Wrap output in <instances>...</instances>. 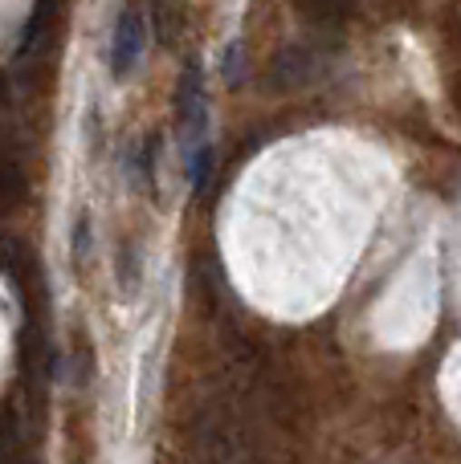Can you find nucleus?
<instances>
[{
    "label": "nucleus",
    "mask_w": 461,
    "mask_h": 464,
    "mask_svg": "<svg viewBox=\"0 0 461 464\" xmlns=\"http://www.w3.org/2000/svg\"><path fill=\"white\" fill-rule=\"evenodd\" d=\"M143 45H147V16L139 5H127L114 21V33H111V73L114 78H127L131 70L139 65L143 57Z\"/></svg>",
    "instance_id": "f257e3e1"
},
{
    "label": "nucleus",
    "mask_w": 461,
    "mask_h": 464,
    "mask_svg": "<svg viewBox=\"0 0 461 464\" xmlns=\"http://www.w3.org/2000/svg\"><path fill=\"white\" fill-rule=\"evenodd\" d=\"M315 53L310 49H302V45H286V49H278L274 53V62H270V70H266V82H270V90H302L310 78H315Z\"/></svg>",
    "instance_id": "f03ea898"
},
{
    "label": "nucleus",
    "mask_w": 461,
    "mask_h": 464,
    "mask_svg": "<svg viewBox=\"0 0 461 464\" xmlns=\"http://www.w3.org/2000/svg\"><path fill=\"white\" fill-rule=\"evenodd\" d=\"M176 119L184 122L188 135H201L204 127V73L201 62H184V73L176 82Z\"/></svg>",
    "instance_id": "7ed1b4c3"
},
{
    "label": "nucleus",
    "mask_w": 461,
    "mask_h": 464,
    "mask_svg": "<svg viewBox=\"0 0 461 464\" xmlns=\"http://www.w3.org/2000/svg\"><path fill=\"white\" fill-rule=\"evenodd\" d=\"M359 8V0H294V13L315 29H335Z\"/></svg>",
    "instance_id": "20e7f679"
},
{
    "label": "nucleus",
    "mask_w": 461,
    "mask_h": 464,
    "mask_svg": "<svg viewBox=\"0 0 461 464\" xmlns=\"http://www.w3.org/2000/svg\"><path fill=\"white\" fill-rule=\"evenodd\" d=\"M25 188H29V184H25L21 160H16L8 147H0V217L25 200Z\"/></svg>",
    "instance_id": "39448f33"
},
{
    "label": "nucleus",
    "mask_w": 461,
    "mask_h": 464,
    "mask_svg": "<svg viewBox=\"0 0 461 464\" xmlns=\"http://www.w3.org/2000/svg\"><path fill=\"white\" fill-rule=\"evenodd\" d=\"M0 269H5L16 285H29V281L37 277V273H33L29 248H25L21 240H13V237H0Z\"/></svg>",
    "instance_id": "423d86ee"
},
{
    "label": "nucleus",
    "mask_w": 461,
    "mask_h": 464,
    "mask_svg": "<svg viewBox=\"0 0 461 464\" xmlns=\"http://www.w3.org/2000/svg\"><path fill=\"white\" fill-rule=\"evenodd\" d=\"M188 179H192V192H196V196L209 188V179H212V147H209V143H196V147H192Z\"/></svg>",
    "instance_id": "0eeeda50"
},
{
    "label": "nucleus",
    "mask_w": 461,
    "mask_h": 464,
    "mask_svg": "<svg viewBox=\"0 0 461 464\" xmlns=\"http://www.w3.org/2000/svg\"><path fill=\"white\" fill-rule=\"evenodd\" d=\"M139 277H143V265H139V248L135 245H123L119 248V285H123V294H135V285H139Z\"/></svg>",
    "instance_id": "6e6552de"
},
{
    "label": "nucleus",
    "mask_w": 461,
    "mask_h": 464,
    "mask_svg": "<svg viewBox=\"0 0 461 464\" xmlns=\"http://www.w3.org/2000/svg\"><path fill=\"white\" fill-rule=\"evenodd\" d=\"M86 256H90V217L78 212V220H74V261H86Z\"/></svg>",
    "instance_id": "1a4fd4ad"
}]
</instances>
